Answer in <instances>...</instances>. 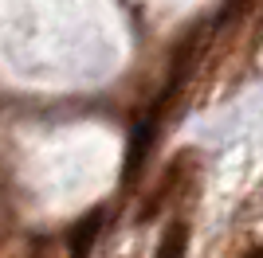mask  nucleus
<instances>
[{
  "mask_svg": "<svg viewBox=\"0 0 263 258\" xmlns=\"http://www.w3.org/2000/svg\"><path fill=\"white\" fill-rule=\"evenodd\" d=\"M169 90H165V98H157L154 106L145 110L142 118H138V125H134L130 141H126V161H122V184H130L138 172H142L145 157H149V149H154L157 141V125H161V114H165V102H169Z\"/></svg>",
  "mask_w": 263,
  "mask_h": 258,
  "instance_id": "nucleus-1",
  "label": "nucleus"
},
{
  "mask_svg": "<svg viewBox=\"0 0 263 258\" xmlns=\"http://www.w3.org/2000/svg\"><path fill=\"white\" fill-rule=\"evenodd\" d=\"M99 231H102V207H95V211H87L71 227V243H67V247H71V258H87L90 247L99 243Z\"/></svg>",
  "mask_w": 263,
  "mask_h": 258,
  "instance_id": "nucleus-2",
  "label": "nucleus"
},
{
  "mask_svg": "<svg viewBox=\"0 0 263 258\" xmlns=\"http://www.w3.org/2000/svg\"><path fill=\"white\" fill-rule=\"evenodd\" d=\"M185 247H189V227L185 223H169V231L161 235L154 258H185Z\"/></svg>",
  "mask_w": 263,
  "mask_h": 258,
  "instance_id": "nucleus-3",
  "label": "nucleus"
},
{
  "mask_svg": "<svg viewBox=\"0 0 263 258\" xmlns=\"http://www.w3.org/2000/svg\"><path fill=\"white\" fill-rule=\"evenodd\" d=\"M243 258H263V247H252V250H248Z\"/></svg>",
  "mask_w": 263,
  "mask_h": 258,
  "instance_id": "nucleus-4",
  "label": "nucleus"
},
{
  "mask_svg": "<svg viewBox=\"0 0 263 258\" xmlns=\"http://www.w3.org/2000/svg\"><path fill=\"white\" fill-rule=\"evenodd\" d=\"M236 4H243V0H236Z\"/></svg>",
  "mask_w": 263,
  "mask_h": 258,
  "instance_id": "nucleus-5",
  "label": "nucleus"
}]
</instances>
